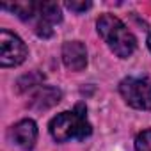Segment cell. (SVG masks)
Here are the masks:
<instances>
[{
	"mask_svg": "<svg viewBox=\"0 0 151 151\" xmlns=\"http://www.w3.org/2000/svg\"><path fill=\"white\" fill-rule=\"evenodd\" d=\"M50 135L57 142H68V140H84L91 135L93 126L87 119V109L86 105L78 103L71 112H60L57 114L50 124H48Z\"/></svg>",
	"mask_w": 151,
	"mask_h": 151,
	"instance_id": "7a4b0ae2",
	"label": "cell"
},
{
	"mask_svg": "<svg viewBox=\"0 0 151 151\" xmlns=\"http://www.w3.org/2000/svg\"><path fill=\"white\" fill-rule=\"evenodd\" d=\"M147 46H149V50H151V34H149V37H147Z\"/></svg>",
	"mask_w": 151,
	"mask_h": 151,
	"instance_id": "8fae6325",
	"label": "cell"
},
{
	"mask_svg": "<svg viewBox=\"0 0 151 151\" xmlns=\"http://www.w3.org/2000/svg\"><path fill=\"white\" fill-rule=\"evenodd\" d=\"M4 9H11L23 22L30 23L34 32L39 37H52L53 25L62 20L60 7L55 2H18L13 6H2Z\"/></svg>",
	"mask_w": 151,
	"mask_h": 151,
	"instance_id": "6da1fadb",
	"label": "cell"
},
{
	"mask_svg": "<svg viewBox=\"0 0 151 151\" xmlns=\"http://www.w3.org/2000/svg\"><path fill=\"white\" fill-rule=\"evenodd\" d=\"M98 34L107 43V46L121 59L130 57L137 48L135 36L128 30V27L112 14H103L96 22Z\"/></svg>",
	"mask_w": 151,
	"mask_h": 151,
	"instance_id": "3957f363",
	"label": "cell"
},
{
	"mask_svg": "<svg viewBox=\"0 0 151 151\" xmlns=\"http://www.w3.org/2000/svg\"><path fill=\"white\" fill-rule=\"evenodd\" d=\"M59 98H60V93L57 91V89H53V87H43V89H39L37 91V94L34 96V100H32V107H36V109H50L52 105H55V103H59Z\"/></svg>",
	"mask_w": 151,
	"mask_h": 151,
	"instance_id": "ba28073f",
	"label": "cell"
},
{
	"mask_svg": "<svg viewBox=\"0 0 151 151\" xmlns=\"http://www.w3.org/2000/svg\"><path fill=\"white\" fill-rule=\"evenodd\" d=\"M11 137H13L16 146L29 151V149L34 147V144L37 140V124L32 119H23V121H20L13 126Z\"/></svg>",
	"mask_w": 151,
	"mask_h": 151,
	"instance_id": "52a82bcc",
	"label": "cell"
},
{
	"mask_svg": "<svg viewBox=\"0 0 151 151\" xmlns=\"http://www.w3.org/2000/svg\"><path fill=\"white\" fill-rule=\"evenodd\" d=\"M29 55L27 45L13 32L2 29L0 30V66L14 68L20 66Z\"/></svg>",
	"mask_w": 151,
	"mask_h": 151,
	"instance_id": "5b68a950",
	"label": "cell"
},
{
	"mask_svg": "<svg viewBox=\"0 0 151 151\" xmlns=\"http://www.w3.org/2000/svg\"><path fill=\"white\" fill-rule=\"evenodd\" d=\"M93 4L91 2H66V7L69 11H75V13H84L91 7Z\"/></svg>",
	"mask_w": 151,
	"mask_h": 151,
	"instance_id": "30bf717a",
	"label": "cell"
},
{
	"mask_svg": "<svg viewBox=\"0 0 151 151\" xmlns=\"http://www.w3.org/2000/svg\"><path fill=\"white\" fill-rule=\"evenodd\" d=\"M62 60L68 69L82 71L87 66V50L80 41H68L62 46Z\"/></svg>",
	"mask_w": 151,
	"mask_h": 151,
	"instance_id": "8992f818",
	"label": "cell"
},
{
	"mask_svg": "<svg viewBox=\"0 0 151 151\" xmlns=\"http://www.w3.org/2000/svg\"><path fill=\"white\" fill-rule=\"evenodd\" d=\"M119 93L130 107L139 110H151V82L147 78L128 77L121 80Z\"/></svg>",
	"mask_w": 151,
	"mask_h": 151,
	"instance_id": "277c9868",
	"label": "cell"
},
{
	"mask_svg": "<svg viewBox=\"0 0 151 151\" xmlns=\"http://www.w3.org/2000/svg\"><path fill=\"white\" fill-rule=\"evenodd\" d=\"M135 149L137 151H151V130H144L135 139Z\"/></svg>",
	"mask_w": 151,
	"mask_h": 151,
	"instance_id": "9c48e42d",
	"label": "cell"
}]
</instances>
